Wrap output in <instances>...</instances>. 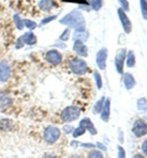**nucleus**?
<instances>
[{
    "mask_svg": "<svg viewBox=\"0 0 147 158\" xmlns=\"http://www.w3.org/2000/svg\"><path fill=\"white\" fill-rule=\"evenodd\" d=\"M60 24L73 28L76 31H83L85 29V20L82 12L74 10L63 17L60 21Z\"/></svg>",
    "mask_w": 147,
    "mask_h": 158,
    "instance_id": "1",
    "label": "nucleus"
},
{
    "mask_svg": "<svg viewBox=\"0 0 147 158\" xmlns=\"http://www.w3.org/2000/svg\"><path fill=\"white\" fill-rule=\"evenodd\" d=\"M69 67L71 71L78 75H83V74H86L88 71L86 63L81 59L76 58L72 60L70 62Z\"/></svg>",
    "mask_w": 147,
    "mask_h": 158,
    "instance_id": "2",
    "label": "nucleus"
},
{
    "mask_svg": "<svg viewBox=\"0 0 147 158\" xmlns=\"http://www.w3.org/2000/svg\"><path fill=\"white\" fill-rule=\"evenodd\" d=\"M80 116V110L78 107L71 106L67 107L65 109L63 110L61 114V117L63 119V121L67 122V123H71L76 120Z\"/></svg>",
    "mask_w": 147,
    "mask_h": 158,
    "instance_id": "3",
    "label": "nucleus"
},
{
    "mask_svg": "<svg viewBox=\"0 0 147 158\" xmlns=\"http://www.w3.org/2000/svg\"><path fill=\"white\" fill-rule=\"evenodd\" d=\"M37 43V37L32 32H26L17 40L16 43V49H20L24 46V44L33 45Z\"/></svg>",
    "mask_w": 147,
    "mask_h": 158,
    "instance_id": "4",
    "label": "nucleus"
},
{
    "mask_svg": "<svg viewBox=\"0 0 147 158\" xmlns=\"http://www.w3.org/2000/svg\"><path fill=\"white\" fill-rule=\"evenodd\" d=\"M60 136V132L58 128L53 126H50L47 128L44 133L45 140L48 143H54L59 139Z\"/></svg>",
    "mask_w": 147,
    "mask_h": 158,
    "instance_id": "5",
    "label": "nucleus"
},
{
    "mask_svg": "<svg viewBox=\"0 0 147 158\" xmlns=\"http://www.w3.org/2000/svg\"><path fill=\"white\" fill-rule=\"evenodd\" d=\"M118 15H119V19L121 22L122 26H123L124 31L126 34L131 33V31L132 30V22L128 19L126 12L121 8H119L118 9Z\"/></svg>",
    "mask_w": 147,
    "mask_h": 158,
    "instance_id": "6",
    "label": "nucleus"
},
{
    "mask_svg": "<svg viewBox=\"0 0 147 158\" xmlns=\"http://www.w3.org/2000/svg\"><path fill=\"white\" fill-rule=\"evenodd\" d=\"M133 132L137 137H141L147 134V125L142 119H138L133 125Z\"/></svg>",
    "mask_w": 147,
    "mask_h": 158,
    "instance_id": "7",
    "label": "nucleus"
},
{
    "mask_svg": "<svg viewBox=\"0 0 147 158\" xmlns=\"http://www.w3.org/2000/svg\"><path fill=\"white\" fill-rule=\"evenodd\" d=\"M126 49H121L118 52L115 58V64H116V70L120 74H122L123 72L124 61L126 58Z\"/></svg>",
    "mask_w": 147,
    "mask_h": 158,
    "instance_id": "8",
    "label": "nucleus"
},
{
    "mask_svg": "<svg viewBox=\"0 0 147 158\" xmlns=\"http://www.w3.org/2000/svg\"><path fill=\"white\" fill-rule=\"evenodd\" d=\"M108 57V50L106 48H102L98 51L96 55V64L101 69H104L106 67V60Z\"/></svg>",
    "mask_w": 147,
    "mask_h": 158,
    "instance_id": "9",
    "label": "nucleus"
},
{
    "mask_svg": "<svg viewBox=\"0 0 147 158\" xmlns=\"http://www.w3.org/2000/svg\"><path fill=\"white\" fill-rule=\"evenodd\" d=\"M73 51L77 55L81 56V57H88V48L83 43V42L80 40H75L73 45Z\"/></svg>",
    "mask_w": 147,
    "mask_h": 158,
    "instance_id": "10",
    "label": "nucleus"
},
{
    "mask_svg": "<svg viewBox=\"0 0 147 158\" xmlns=\"http://www.w3.org/2000/svg\"><path fill=\"white\" fill-rule=\"evenodd\" d=\"M47 62L52 64L58 65L62 62V56L57 50H50L46 55Z\"/></svg>",
    "mask_w": 147,
    "mask_h": 158,
    "instance_id": "11",
    "label": "nucleus"
},
{
    "mask_svg": "<svg viewBox=\"0 0 147 158\" xmlns=\"http://www.w3.org/2000/svg\"><path fill=\"white\" fill-rule=\"evenodd\" d=\"M10 65L4 61L0 62V82H6L10 78Z\"/></svg>",
    "mask_w": 147,
    "mask_h": 158,
    "instance_id": "12",
    "label": "nucleus"
},
{
    "mask_svg": "<svg viewBox=\"0 0 147 158\" xmlns=\"http://www.w3.org/2000/svg\"><path fill=\"white\" fill-rule=\"evenodd\" d=\"M12 98L5 92H0V109H6L12 105Z\"/></svg>",
    "mask_w": 147,
    "mask_h": 158,
    "instance_id": "13",
    "label": "nucleus"
},
{
    "mask_svg": "<svg viewBox=\"0 0 147 158\" xmlns=\"http://www.w3.org/2000/svg\"><path fill=\"white\" fill-rule=\"evenodd\" d=\"M80 126H82L85 130H88L91 135H96L97 133L96 128H95L92 122L90 120V119L85 118L82 119L80 123Z\"/></svg>",
    "mask_w": 147,
    "mask_h": 158,
    "instance_id": "14",
    "label": "nucleus"
},
{
    "mask_svg": "<svg viewBox=\"0 0 147 158\" xmlns=\"http://www.w3.org/2000/svg\"><path fill=\"white\" fill-rule=\"evenodd\" d=\"M110 99L108 98L106 99V100L104 102V105L103 108V112L101 113V119L103 121L107 122L109 119L110 116Z\"/></svg>",
    "mask_w": 147,
    "mask_h": 158,
    "instance_id": "15",
    "label": "nucleus"
},
{
    "mask_svg": "<svg viewBox=\"0 0 147 158\" xmlns=\"http://www.w3.org/2000/svg\"><path fill=\"white\" fill-rule=\"evenodd\" d=\"M123 82L124 85H125V87L127 89H132L136 84L134 77L130 73H125V74H124Z\"/></svg>",
    "mask_w": 147,
    "mask_h": 158,
    "instance_id": "16",
    "label": "nucleus"
},
{
    "mask_svg": "<svg viewBox=\"0 0 147 158\" xmlns=\"http://www.w3.org/2000/svg\"><path fill=\"white\" fill-rule=\"evenodd\" d=\"M53 0H40L38 3L40 10L43 12H47L53 6Z\"/></svg>",
    "mask_w": 147,
    "mask_h": 158,
    "instance_id": "17",
    "label": "nucleus"
},
{
    "mask_svg": "<svg viewBox=\"0 0 147 158\" xmlns=\"http://www.w3.org/2000/svg\"><path fill=\"white\" fill-rule=\"evenodd\" d=\"M89 35L85 31H76L73 35V40H80V41L84 42L88 40Z\"/></svg>",
    "mask_w": 147,
    "mask_h": 158,
    "instance_id": "18",
    "label": "nucleus"
},
{
    "mask_svg": "<svg viewBox=\"0 0 147 158\" xmlns=\"http://www.w3.org/2000/svg\"><path fill=\"white\" fill-rule=\"evenodd\" d=\"M105 100V98H101L100 100L98 101H97V102L95 104L94 107H93V112L96 114H98L102 111L103 108V105H104V101Z\"/></svg>",
    "mask_w": 147,
    "mask_h": 158,
    "instance_id": "19",
    "label": "nucleus"
},
{
    "mask_svg": "<svg viewBox=\"0 0 147 158\" xmlns=\"http://www.w3.org/2000/svg\"><path fill=\"white\" fill-rule=\"evenodd\" d=\"M13 19H14L16 27H17L18 29H19V30H22V29L24 28V26L23 19H22L17 14H15L14 15V17H13Z\"/></svg>",
    "mask_w": 147,
    "mask_h": 158,
    "instance_id": "20",
    "label": "nucleus"
},
{
    "mask_svg": "<svg viewBox=\"0 0 147 158\" xmlns=\"http://www.w3.org/2000/svg\"><path fill=\"white\" fill-rule=\"evenodd\" d=\"M127 62H126V64L128 67H133L135 65L136 63V60H135V56L134 54L132 51H129L127 55Z\"/></svg>",
    "mask_w": 147,
    "mask_h": 158,
    "instance_id": "21",
    "label": "nucleus"
},
{
    "mask_svg": "<svg viewBox=\"0 0 147 158\" xmlns=\"http://www.w3.org/2000/svg\"><path fill=\"white\" fill-rule=\"evenodd\" d=\"M137 106L139 110L141 111H147V100L145 98H141L138 100Z\"/></svg>",
    "mask_w": 147,
    "mask_h": 158,
    "instance_id": "22",
    "label": "nucleus"
},
{
    "mask_svg": "<svg viewBox=\"0 0 147 158\" xmlns=\"http://www.w3.org/2000/svg\"><path fill=\"white\" fill-rule=\"evenodd\" d=\"M140 4L143 18L147 20V0H140Z\"/></svg>",
    "mask_w": 147,
    "mask_h": 158,
    "instance_id": "23",
    "label": "nucleus"
},
{
    "mask_svg": "<svg viewBox=\"0 0 147 158\" xmlns=\"http://www.w3.org/2000/svg\"><path fill=\"white\" fill-rule=\"evenodd\" d=\"M91 7L95 11H98L102 7V0H92Z\"/></svg>",
    "mask_w": 147,
    "mask_h": 158,
    "instance_id": "24",
    "label": "nucleus"
},
{
    "mask_svg": "<svg viewBox=\"0 0 147 158\" xmlns=\"http://www.w3.org/2000/svg\"><path fill=\"white\" fill-rule=\"evenodd\" d=\"M85 132V129L82 126H80L79 125V127L78 128H76V130L73 131V136L74 137H80L81 135H83L84 134Z\"/></svg>",
    "mask_w": 147,
    "mask_h": 158,
    "instance_id": "25",
    "label": "nucleus"
},
{
    "mask_svg": "<svg viewBox=\"0 0 147 158\" xmlns=\"http://www.w3.org/2000/svg\"><path fill=\"white\" fill-rule=\"evenodd\" d=\"M94 77H95V80H96V86L98 89H101L102 87V79H101V77L99 74L98 72L96 71L94 74Z\"/></svg>",
    "mask_w": 147,
    "mask_h": 158,
    "instance_id": "26",
    "label": "nucleus"
},
{
    "mask_svg": "<svg viewBox=\"0 0 147 158\" xmlns=\"http://www.w3.org/2000/svg\"><path fill=\"white\" fill-rule=\"evenodd\" d=\"M23 22L24 25L29 29H34L36 28V27H37V24H36L35 22L31 21V20L29 19H23Z\"/></svg>",
    "mask_w": 147,
    "mask_h": 158,
    "instance_id": "27",
    "label": "nucleus"
},
{
    "mask_svg": "<svg viewBox=\"0 0 147 158\" xmlns=\"http://www.w3.org/2000/svg\"><path fill=\"white\" fill-rule=\"evenodd\" d=\"M70 34H71V31H70L69 29H65L62 35H60V39L62 40V41H67V40H68L69 39Z\"/></svg>",
    "mask_w": 147,
    "mask_h": 158,
    "instance_id": "28",
    "label": "nucleus"
},
{
    "mask_svg": "<svg viewBox=\"0 0 147 158\" xmlns=\"http://www.w3.org/2000/svg\"><path fill=\"white\" fill-rule=\"evenodd\" d=\"M119 2L121 4V9L123 11L129 10V3L127 0H119Z\"/></svg>",
    "mask_w": 147,
    "mask_h": 158,
    "instance_id": "29",
    "label": "nucleus"
},
{
    "mask_svg": "<svg viewBox=\"0 0 147 158\" xmlns=\"http://www.w3.org/2000/svg\"><path fill=\"white\" fill-rule=\"evenodd\" d=\"M88 158H103V155L99 151L93 150L91 152H90Z\"/></svg>",
    "mask_w": 147,
    "mask_h": 158,
    "instance_id": "30",
    "label": "nucleus"
},
{
    "mask_svg": "<svg viewBox=\"0 0 147 158\" xmlns=\"http://www.w3.org/2000/svg\"><path fill=\"white\" fill-rule=\"evenodd\" d=\"M56 17H57V16L55 15V16H51V17H48L45 18V19H43L42 20L41 25H43V24H47V23H49V22L53 21L54 19H56Z\"/></svg>",
    "mask_w": 147,
    "mask_h": 158,
    "instance_id": "31",
    "label": "nucleus"
},
{
    "mask_svg": "<svg viewBox=\"0 0 147 158\" xmlns=\"http://www.w3.org/2000/svg\"><path fill=\"white\" fill-rule=\"evenodd\" d=\"M9 125H10V123L7 120H2L0 122V128L2 130H6L8 127H10Z\"/></svg>",
    "mask_w": 147,
    "mask_h": 158,
    "instance_id": "32",
    "label": "nucleus"
},
{
    "mask_svg": "<svg viewBox=\"0 0 147 158\" xmlns=\"http://www.w3.org/2000/svg\"><path fill=\"white\" fill-rule=\"evenodd\" d=\"M119 158H126L125 150L120 146H119Z\"/></svg>",
    "mask_w": 147,
    "mask_h": 158,
    "instance_id": "33",
    "label": "nucleus"
},
{
    "mask_svg": "<svg viewBox=\"0 0 147 158\" xmlns=\"http://www.w3.org/2000/svg\"><path fill=\"white\" fill-rule=\"evenodd\" d=\"M142 150H143V152L145 153V155L147 156V140L144 142L143 145H142Z\"/></svg>",
    "mask_w": 147,
    "mask_h": 158,
    "instance_id": "34",
    "label": "nucleus"
},
{
    "mask_svg": "<svg viewBox=\"0 0 147 158\" xmlns=\"http://www.w3.org/2000/svg\"><path fill=\"white\" fill-rule=\"evenodd\" d=\"M83 147H85V148H93V147H95L94 144H82Z\"/></svg>",
    "mask_w": 147,
    "mask_h": 158,
    "instance_id": "35",
    "label": "nucleus"
},
{
    "mask_svg": "<svg viewBox=\"0 0 147 158\" xmlns=\"http://www.w3.org/2000/svg\"><path fill=\"white\" fill-rule=\"evenodd\" d=\"M98 145L99 147H100V148H101V149H103V150H105V151L106 150V148L103 145V144H100V143H98Z\"/></svg>",
    "mask_w": 147,
    "mask_h": 158,
    "instance_id": "36",
    "label": "nucleus"
},
{
    "mask_svg": "<svg viewBox=\"0 0 147 158\" xmlns=\"http://www.w3.org/2000/svg\"><path fill=\"white\" fill-rule=\"evenodd\" d=\"M133 158H145V157H144V156H143V155H135V156H134V157H133Z\"/></svg>",
    "mask_w": 147,
    "mask_h": 158,
    "instance_id": "37",
    "label": "nucleus"
}]
</instances>
